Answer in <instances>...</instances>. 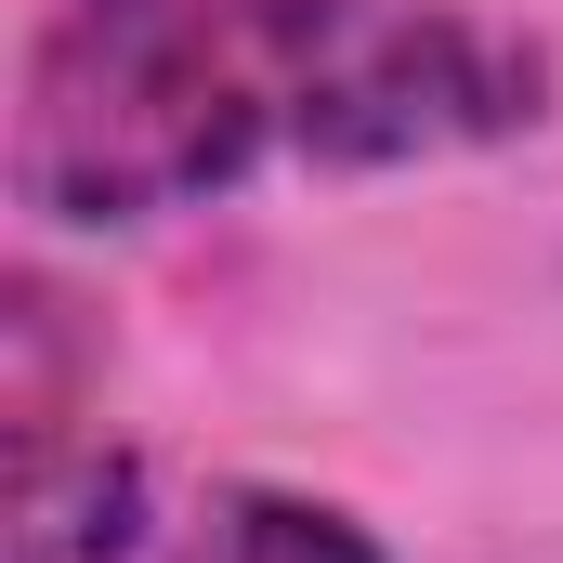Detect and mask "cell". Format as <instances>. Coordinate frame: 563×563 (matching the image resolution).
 Returning a JSON list of instances; mask_svg holds the SVG:
<instances>
[{"label":"cell","instance_id":"obj_4","mask_svg":"<svg viewBox=\"0 0 563 563\" xmlns=\"http://www.w3.org/2000/svg\"><path fill=\"white\" fill-rule=\"evenodd\" d=\"M170 563H394V551H380L354 511H328V498H288V485H210Z\"/></svg>","mask_w":563,"mask_h":563},{"label":"cell","instance_id":"obj_3","mask_svg":"<svg viewBox=\"0 0 563 563\" xmlns=\"http://www.w3.org/2000/svg\"><path fill=\"white\" fill-rule=\"evenodd\" d=\"M144 538V459L106 432H13V498H0V563H132Z\"/></svg>","mask_w":563,"mask_h":563},{"label":"cell","instance_id":"obj_1","mask_svg":"<svg viewBox=\"0 0 563 563\" xmlns=\"http://www.w3.org/2000/svg\"><path fill=\"white\" fill-rule=\"evenodd\" d=\"M394 0H53L13 66V197L66 236L210 210L301 157L314 92Z\"/></svg>","mask_w":563,"mask_h":563},{"label":"cell","instance_id":"obj_2","mask_svg":"<svg viewBox=\"0 0 563 563\" xmlns=\"http://www.w3.org/2000/svg\"><path fill=\"white\" fill-rule=\"evenodd\" d=\"M538 92H551V53H538V40H511V26H485V13H420V0H394V13L341 53V79L314 92L301 157H314V170L459 157V144L525 132Z\"/></svg>","mask_w":563,"mask_h":563}]
</instances>
